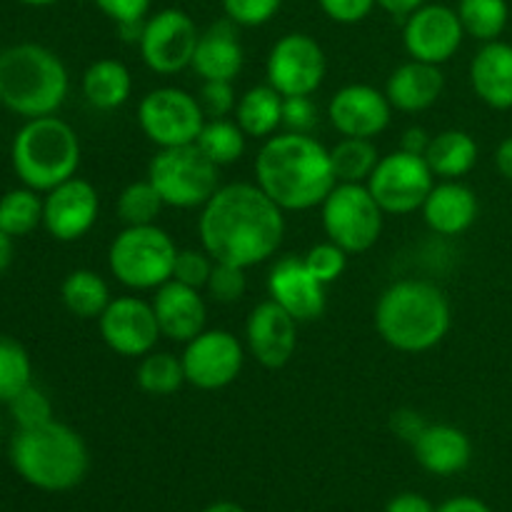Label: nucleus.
<instances>
[{
	"label": "nucleus",
	"instance_id": "38",
	"mask_svg": "<svg viewBox=\"0 0 512 512\" xmlns=\"http://www.w3.org/2000/svg\"><path fill=\"white\" fill-rule=\"evenodd\" d=\"M10 415H13L18 430L25 428H38V425L50 423L53 418V403H50L48 395L40 388H35L33 383L28 388L20 390L13 400L8 403Z\"/></svg>",
	"mask_w": 512,
	"mask_h": 512
},
{
	"label": "nucleus",
	"instance_id": "14",
	"mask_svg": "<svg viewBox=\"0 0 512 512\" xmlns=\"http://www.w3.org/2000/svg\"><path fill=\"white\" fill-rule=\"evenodd\" d=\"M180 360H183L185 383L213 393L233 385L243 373L245 345L230 330L205 328L190 343H185Z\"/></svg>",
	"mask_w": 512,
	"mask_h": 512
},
{
	"label": "nucleus",
	"instance_id": "50",
	"mask_svg": "<svg viewBox=\"0 0 512 512\" xmlns=\"http://www.w3.org/2000/svg\"><path fill=\"white\" fill-rule=\"evenodd\" d=\"M435 512H493L488 503H483L480 498H473V495H458V498H450L445 503L438 505Z\"/></svg>",
	"mask_w": 512,
	"mask_h": 512
},
{
	"label": "nucleus",
	"instance_id": "17",
	"mask_svg": "<svg viewBox=\"0 0 512 512\" xmlns=\"http://www.w3.org/2000/svg\"><path fill=\"white\" fill-rule=\"evenodd\" d=\"M100 195L90 180L70 178L43 198V228L58 243H75L85 238L98 223Z\"/></svg>",
	"mask_w": 512,
	"mask_h": 512
},
{
	"label": "nucleus",
	"instance_id": "4",
	"mask_svg": "<svg viewBox=\"0 0 512 512\" xmlns=\"http://www.w3.org/2000/svg\"><path fill=\"white\" fill-rule=\"evenodd\" d=\"M10 463L15 473L33 488L43 493H68L88 475L90 453L78 430L50 420L13 435Z\"/></svg>",
	"mask_w": 512,
	"mask_h": 512
},
{
	"label": "nucleus",
	"instance_id": "37",
	"mask_svg": "<svg viewBox=\"0 0 512 512\" xmlns=\"http://www.w3.org/2000/svg\"><path fill=\"white\" fill-rule=\"evenodd\" d=\"M33 383V363L18 340L0 338V403H10Z\"/></svg>",
	"mask_w": 512,
	"mask_h": 512
},
{
	"label": "nucleus",
	"instance_id": "9",
	"mask_svg": "<svg viewBox=\"0 0 512 512\" xmlns=\"http://www.w3.org/2000/svg\"><path fill=\"white\" fill-rule=\"evenodd\" d=\"M328 240L348 255L368 253L383 235L385 213L365 183H338L320 205Z\"/></svg>",
	"mask_w": 512,
	"mask_h": 512
},
{
	"label": "nucleus",
	"instance_id": "16",
	"mask_svg": "<svg viewBox=\"0 0 512 512\" xmlns=\"http://www.w3.org/2000/svg\"><path fill=\"white\" fill-rule=\"evenodd\" d=\"M463 40L458 10L445 3H425L405 18L403 45L410 60L445 65L458 55Z\"/></svg>",
	"mask_w": 512,
	"mask_h": 512
},
{
	"label": "nucleus",
	"instance_id": "36",
	"mask_svg": "<svg viewBox=\"0 0 512 512\" xmlns=\"http://www.w3.org/2000/svg\"><path fill=\"white\" fill-rule=\"evenodd\" d=\"M163 208V198H160L158 190L153 188V183L148 178L125 185L118 195V203H115V213H118L120 223L125 228H133V225H155V220L160 218Z\"/></svg>",
	"mask_w": 512,
	"mask_h": 512
},
{
	"label": "nucleus",
	"instance_id": "24",
	"mask_svg": "<svg viewBox=\"0 0 512 512\" xmlns=\"http://www.w3.org/2000/svg\"><path fill=\"white\" fill-rule=\"evenodd\" d=\"M413 455L425 473L438 475V478H450V475L463 473L470 465L473 443L455 425L428 423L413 443Z\"/></svg>",
	"mask_w": 512,
	"mask_h": 512
},
{
	"label": "nucleus",
	"instance_id": "22",
	"mask_svg": "<svg viewBox=\"0 0 512 512\" xmlns=\"http://www.w3.org/2000/svg\"><path fill=\"white\" fill-rule=\"evenodd\" d=\"M420 213H423L425 225L435 235L453 238V235L473 228L480 213V203L475 190L463 180H438L425 198Z\"/></svg>",
	"mask_w": 512,
	"mask_h": 512
},
{
	"label": "nucleus",
	"instance_id": "28",
	"mask_svg": "<svg viewBox=\"0 0 512 512\" xmlns=\"http://www.w3.org/2000/svg\"><path fill=\"white\" fill-rule=\"evenodd\" d=\"M283 95L273 85H253L235 105V123L248 138L268 140L283 128Z\"/></svg>",
	"mask_w": 512,
	"mask_h": 512
},
{
	"label": "nucleus",
	"instance_id": "29",
	"mask_svg": "<svg viewBox=\"0 0 512 512\" xmlns=\"http://www.w3.org/2000/svg\"><path fill=\"white\" fill-rule=\"evenodd\" d=\"M478 155V140L468 130L450 128L433 135L425 160L438 180H463L478 165Z\"/></svg>",
	"mask_w": 512,
	"mask_h": 512
},
{
	"label": "nucleus",
	"instance_id": "8",
	"mask_svg": "<svg viewBox=\"0 0 512 512\" xmlns=\"http://www.w3.org/2000/svg\"><path fill=\"white\" fill-rule=\"evenodd\" d=\"M218 170L198 145H180L158 150L150 158L148 180L163 198L165 208L198 210L220 188Z\"/></svg>",
	"mask_w": 512,
	"mask_h": 512
},
{
	"label": "nucleus",
	"instance_id": "2",
	"mask_svg": "<svg viewBox=\"0 0 512 512\" xmlns=\"http://www.w3.org/2000/svg\"><path fill=\"white\" fill-rule=\"evenodd\" d=\"M255 183L285 213H303L320 208L338 178L330 150L318 138L283 130L260 145Z\"/></svg>",
	"mask_w": 512,
	"mask_h": 512
},
{
	"label": "nucleus",
	"instance_id": "30",
	"mask_svg": "<svg viewBox=\"0 0 512 512\" xmlns=\"http://www.w3.org/2000/svg\"><path fill=\"white\" fill-rule=\"evenodd\" d=\"M60 300L65 310L80 320H98L110 305V288L103 275L90 268H78L60 283Z\"/></svg>",
	"mask_w": 512,
	"mask_h": 512
},
{
	"label": "nucleus",
	"instance_id": "40",
	"mask_svg": "<svg viewBox=\"0 0 512 512\" xmlns=\"http://www.w3.org/2000/svg\"><path fill=\"white\" fill-rule=\"evenodd\" d=\"M303 260L305 265H308L310 273H313L323 285L335 283V280L345 273V268H348V253H345L340 245H335L333 240L313 245V248L303 255Z\"/></svg>",
	"mask_w": 512,
	"mask_h": 512
},
{
	"label": "nucleus",
	"instance_id": "25",
	"mask_svg": "<svg viewBox=\"0 0 512 512\" xmlns=\"http://www.w3.org/2000/svg\"><path fill=\"white\" fill-rule=\"evenodd\" d=\"M443 90L445 75L440 65L420 63V60H408V63L398 65L385 83V95H388L393 110L408 115L433 108Z\"/></svg>",
	"mask_w": 512,
	"mask_h": 512
},
{
	"label": "nucleus",
	"instance_id": "10",
	"mask_svg": "<svg viewBox=\"0 0 512 512\" xmlns=\"http://www.w3.org/2000/svg\"><path fill=\"white\" fill-rule=\"evenodd\" d=\"M198 95L175 85H163L143 95L138 105V125L158 150L195 145L205 125Z\"/></svg>",
	"mask_w": 512,
	"mask_h": 512
},
{
	"label": "nucleus",
	"instance_id": "12",
	"mask_svg": "<svg viewBox=\"0 0 512 512\" xmlns=\"http://www.w3.org/2000/svg\"><path fill=\"white\" fill-rule=\"evenodd\" d=\"M200 30L180 8H163L148 15L140 35V58L158 75H178L193 65Z\"/></svg>",
	"mask_w": 512,
	"mask_h": 512
},
{
	"label": "nucleus",
	"instance_id": "45",
	"mask_svg": "<svg viewBox=\"0 0 512 512\" xmlns=\"http://www.w3.org/2000/svg\"><path fill=\"white\" fill-rule=\"evenodd\" d=\"M318 5L333 23L355 25L373 13L378 0H318Z\"/></svg>",
	"mask_w": 512,
	"mask_h": 512
},
{
	"label": "nucleus",
	"instance_id": "44",
	"mask_svg": "<svg viewBox=\"0 0 512 512\" xmlns=\"http://www.w3.org/2000/svg\"><path fill=\"white\" fill-rule=\"evenodd\" d=\"M320 115L310 95H290L283 100V130L313 135Z\"/></svg>",
	"mask_w": 512,
	"mask_h": 512
},
{
	"label": "nucleus",
	"instance_id": "51",
	"mask_svg": "<svg viewBox=\"0 0 512 512\" xmlns=\"http://www.w3.org/2000/svg\"><path fill=\"white\" fill-rule=\"evenodd\" d=\"M428 0H378L380 8L385 10V13L395 15V18H408L413 10H418L420 5H425Z\"/></svg>",
	"mask_w": 512,
	"mask_h": 512
},
{
	"label": "nucleus",
	"instance_id": "55",
	"mask_svg": "<svg viewBox=\"0 0 512 512\" xmlns=\"http://www.w3.org/2000/svg\"><path fill=\"white\" fill-rule=\"evenodd\" d=\"M18 3L33 5V8H45V5H55V3H60V0H18Z\"/></svg>",
	"mask_w": 512,
	"mask_h": 512
},
{
	"label": "nucleus",
	"instance_id": "23",
	"mask_svg": "<svg viewBox=\"0 0 512 512\" xmlns=\"http://www.w3.org/2000/svg\"><path fill=\"white\" fill-rule=\"evenodd\" d=\"M245 65V48L238 25L228 18L205 28L193 55V70L200 80H230L233 83Z\"/></svg>",
	"mask_w": 512,
	"mask_h": 512
},
{
	"label": "nucleus",
	"instance_id": "53",
	"mask_svg": "<svg viewBox=\"0 0 512 512\" xmlns=\"http://www.w3.org/2000/svg\"><path fill=\"white\" fill-rule=\"evenodd\" d=\"M13 240L3 228H0V275L8 270V265L13 263Z\"/></svg>",
	"mask_w": 512,
	"mask_h": 512
},
{
	"label": "nucleus",
	"instance_id": "34",
	"mask_svg": "<svg viewBox=\"0 0 512 512\" xmlns=\"http://www.w3.org/2000/svg\"><path fill=\"white\" fill-rule=\"evenodd\" d=\"M200 150L213 160L218 168L233 165L243 158L245 145H248V135L240 130V125L230 118H213L205 120L203 133L198 138Z\"/></svg>",
	"mask_w": 512,
	"mask_h": 512
},
{
	"label": "nucleus",
	"instance_id": "13",
	"mask_svg": "<svg viewBox=\"0 0 512 512\" xmlns=\"http://www.w3.org/2000/svg\"><path fill=\"white\" fill-rule=\"evenodd\" d=\"M328 75L325 50L313 35L285 33L270 48L265 60V78L283 98L313 95Z\"/></svg>",
	"mask_w": 512,
	"mask_h": 512
},
{
	"label": "nucleus",
	"instance_id": "39",
	"mask_svg": "<svg viewBox=\"0 0 512 512\" xmlns=\"http://www.w3.org/2000/svg\"><path fill=\"white\" fill-rule=\"evenodd\" d=\"M245 290H248L245 268H238V265L230 263H218L215 260L213 273H210L208 285H205V293L210 295V300H215L220 305H233L243 298Z\"/></svg>",
	"mask_w": 512,
	"mask_h": 512
},
{
	"label": "nucleus",
	"instance_id": "46",
	"mask_svg": "<svg viewBox=\"0 0 512 512\" xmlns=\"http://www.w3.org/2000/svg\"><path fill=\"white\" fill-rule=\"evenodd\" d=\"M100 13L115 25L123 23H143L150 15L153 0H95Z\"/></svg>",
	"mask_w": 512,
	"mask_h": 512
},
{
	"label": "nucleus",
	"instance_id": "18",
	"mask_svg": "<svg viewBox=\"0 0 512 512\" xmlns=\"http://www.w3.org/2000/svg\"><path fill=\"white\" fill-rule=\"evenodd\" d=\"M328 120L343 138L373 140L390 128L393 105L385 90L368 83H350L330 98Z\"/></svg>",
	"mask_w": 512,
	"mask_h": 512
},
{
	"label": "nucleus",
	"instance_id": "1",
	"mask_svg": "<svg viewBox=\"0 0 512 512\" xmlns=\"http://www.w3.org/2000/svg\"><path fill=\"white\" fill-rule=\"evenodd\" d=\"M200 248L218 263L255 268L275 258L285 238V210L258 183H228L198 215Z\"/></svg>",
	"mask_w": 512,
	"mask_h": 512
},
{
	"label": "nucleus",
	"instance_id": "11",
	"mask_svg": "<svg viewBox=\"0 0 512 512\" xmlns=\"http://www.w3.org/2000/svg\"><path fill=\"white\" fill-rule=\"evenodd\" d=\"M435 183L438 178L423 155H410L398 148L380 155L365 185L385 215H410L423 208Z\"/></svg>",
	"mask_w": 512,
	"mask_h": 512
},
{
	"label": "nucleus",
	"instance_id": "52",
	"mask_svg": "<svg viewBox=\"0 0 512 512\" xmlns=\"http://www.w3.org/2000/svg\"><path fill=\"white\" fill-rule=\"evenodd\" d=\"M495 168H498V173L503 175L505 180L512 183V135L505 138L503 143L498 145V150H495Z\"/></svg>",
	"mask_w": 512,
	"mask_h": 512
},
{
	"label": "nucleus",
	"instance_id": "32",
	"mask_svg": "<svg viewBox=\"0 0 512 512\" xmlns=\"http://www.w3.org/2000/svg\"><path fill=\"white\" fill-rule=\"evenodd\" d=\"M455 10H458L465 35L480 43L500 40L503 30L508 28V0H460Z\"/></svg>",
	"mask_w": 512,
	"mask_h": 512
},
{
	"label": "nucleus",
	"instance_id": "21",
	"mask_svg": "<svg viewBox=\"0 0 512 512\" xmlns=\"http://www.w3.org/2000/svg\"><path fill=\"white\" fill-rule=\"evenodd\" d=\"M150 305L155 310L163 338L173 343H190L208 325V305L200 290L178 280H168L158 290H153Z\"/></svg>",
	"mask_w": 512,
	"mask_h": 512
},
{
	"label": "nucleus",
	"instance_id": "48",
	"mask_svg": "<svg viewBox=\"0 0 512 512\" xmlns=\"http://www.w3.org/2000/svg\"><path fill=\"white\" fill-rule=\"evenodd\" d=\"M433 503L420 493H400L385 505V512H435Z\"/></svg>",
	"mask_w": 512,
	"mask_h": 512
},
{
	"label": "nucleus",
	"instance_id": "47",
	"mask_svg": "<svg viewBox=\"0 0 512 512\" xmlns=\"http://www.w3.org/2000/svg\"><path fill=\"white\" fill-rule=\"evenodd\" d=\"M425 420L423 415L418 413V410L413 408H400L395 410L393 415H390V433L395 435V438L405 440V443L413 445L415 440H418V435L425 430Z\"/></svg>",
	"mask_w": 512,
	"mask_h": 512
},
{
	"label": "nucleus",
	"instance_id": "20",
	"mask_svg": "<svg viewBox=\"0 0 512 512\" xmlns=\"http://www.w3.org/2000/svg\"><path fill=\"white\" fill-rule=\"evenodd\" d=\"M328 285L320 283L305 265L303 255H283L268 273L270 300L288 310L298 323H313L328 308Z\"/></svg>",
	"mask_w": 512,
	"mask_h": 512
},
{
	"label": "nucleus",
	"instance_id": "33",
	"mask_svg": "<svg viewBox=\"0 0 512 512\" xmlns=\"http://www.w3.org/2000/svg\"><path fill=\"white\" fill-rule=\"evenodd\" d=\"M43 225V198L33 188H15L0 198V228L10 238H23Z\"/></svg>",
	"mask_w": 512,
	"mask_h": 512
},
{
	"label": "nucleus",
	"instance_id": "5",
	"mask_svg": "<svg viewBox=\"0 0 512 512\" xmlns=\"http://www.w3.org/2000/svg\"><path fill=\"white\" fill-rule=\"evenodd\" d=\"M68 90V68L45 45L18 43L0 53V105L10 113L25 120L55 115Z\"/></svg>",
	"mask_w": 512,
	"mask_h": 512
},
{
	"label": "nucleus",
	"instance_id": "6",
	"mask_svg": "<svg viewBox=\"0 0 512 512\" xmlns=\"http://www.w3.org/2000/svg\"><path fill=\"white\" fill-rule=\"evenodd\" d=\"M10 160L25 188L48 193L78 173L80 138L73 125L58 115L30 118L15 133Z\"/></svg>",
	"mask_w": 512,
	"mask_h": 512
},
{
	"label": "nucleus",
	"instance_id": "19",
	"mask_svg": "<svg viewBox=\"0 0 512 512\" xmlns=\"http://www.w3.org/2000/svg\"><path fill=\"white\" fill-rule=\"evenodd\" d=\"M298 325V320L275 300H263L245 320V350L263 368H285L298 350Z\"/></svg>",
	"mask_w": 512,
	"mask_h": 512
},
{
	"label": "nucleus",
	"instance_id": "3",
	"mask_svg": "<svg viewBox=\"0 0 512 512\" xmlns=\"http://www.w3.org/2000/svg\"><path fill=\"white\" fill-rule=\"evenodd\" d=\"M450 323L453 310L448 295L430 280H395L375 303V330L398 353H428L443 343Z\"/></svg>",
	"mask_w": 512,
	"mask_h": 512
},
{
	"label": "nucleus",
	"instance_id": "15",
	"mask_svg": "<svg viewBox=\"0 0 512 512\" xmlns=\"http://www.w3.org/2000/svg\"><path fill=\"white\" fill-rule=\"evenodd\" d=\"M98 330L103 343L120 358H145L163 338L153 305L138 295H120L110 300L98 318Z\"/></svg>",
	"mask_w": 512,
	"mask_h": 512
},
{
	"label": "nucleus",
	"instance_id": "49",
	"mask_svg": "<svg viewBox=\"0 0 512 512\" xmlns=\"http://www.w3.org/2000/svg\"><path fill=\"white\" fill-rule=\"evenodd\" d=\"M430 140H433V135L428 130L420 128V125H413V128H405L403 135H400V150H405L410 155H423L425 158V153L430 148Z\"/></svg>",
	"mask_w": 512,
	"mask_h": 512
},
{
	"label": "nucleus",
	"instance_id": "42",
	"mask_svg": "<svg viewBox=\"0 0 512 512\" xmlns=\"http://www.w3.org/2000/svg\"><path fill=\"white\" fill-rule=\"evenodd\" d=\"M213 265L215 260L210 258V253L205 248L178 250V258H175V268H173V280H178V283L183 285H190V288L205 290L210 273H213Z\"/></svg>",
	"mask_w": 512,
	"mask_h": 512
},
{
	"label": "nucleus",
	"instance_id": "54",
	"mask_svg": "<svg viewBox=\"0 0 512 512\" xmlns=\"http://www.w3.org/2000/svg\"><path fill=\"white\" fill-rule=\"evenodd\" d=\"M200 512H245V508L238 503H230V500H220V503L208 505V508Z\"/></svg>",
	"mask_w": 512,
	"mask_h": 512
},
{
	"label": "nucleus",
	"instance_id": "43",
	"mask_svg": "<svg viewBox=\"0 0 512 512\" xmlns=\"http://www.w3.org/2000/svg\"><path fill=\"white\" fill-rule=\"evenodd\" d=\"M198 103L203 108L205 118H228L235 113V105H238V95L230 80H203L200 85Z\"/></svg>",
	"mask_w": 512,
	"mask_h": 512
},
{
	"label": "nucleus",
	"instance_id": "41",
	"mask_svg": "<svg viewBox=\"0 0 512 512\" xmlns=\"http://www.w3.org/2000/svg\"><path fill=\"white\" fill-rule=\"evenodd\" d=\"M225 18L238 28H260L278 15L283 0H220Z\"/></svg>",
	"mask_w": 512,
	"mask_h": 512
},
{
	"label": "nucleus",
	"instance_id": "35",
	"mask_svg": "<svg viewBox=\"0 0 512 512\" xmlns=\"http://www.w3.org/2000/svg\"><path fill=\"white\" fill-rule=\"evenodd\" d=\"M330 160L338 183H368L378 165L380 153L373 140L365 138H343L330 148Z\"/></svg>",
	"mask_w": 512,
	"mask_h": 512
},
{
	"label": "nucleus",
	"instance_id": "7",
	"mask_svg": "<svg viewBox=\"0 0 512 512\" xmlns=\"http://www.w3.org/2000/svg\"><path fill=\"white\" fill-rule=\"evenodd\" d=\"M178 245L158 225L123 228L108 248L110 275L128 290H158L173 280Z\"/></svg>",
	"mask_w": 512,
	"mask_h": 512
},
{
	"label": "nucleus",
	"instance_id": "27",
	"mask_svg": "<svg viewBox=\"0 0 512 512\" xmlns=\"http://www.w3.org/2000/svg\"><path fill=\"white\" fill-rule=\"evenodd\" d=\"M80 90L90 108L95 110H118L133 95V75L123 60L100 58L85 68Z\"/></svg>",
	"mask_w": 512,
	"mask_h": 512
},
{
	"label": "nucleus",
	"instance_id": "31",
	"mask_svg": "<svg viewBox=\"0 0 512 512\" xmlns=\"http://www.w3.org/2000/svg\"><path fill=\"white\" fill-rule=\"evenodd\" d=\"M135 383H138V388L143 390L145 395H155V398L175 395L185 385L183 360L173 353L153 350V353H148L145 358H140Z\"/></svg>",
	"mask_w": 512,
	"mask_h": 512
},
{
	"label": "nucleus",
	"instance_id": "26",
	"mask_svg": "<svg viewBox=\"0 0 512 512\" xmlns=\"http://www.w3.org/2000/svg\"><path fill=\"white\" fill-rule=\"evenodd\" d=\"M473 93L493 110L512 108V45L490 40L470 60Z\"/></svg>",
	"mask_w": 512,
	"mask_h": 512
}]
</instances>
